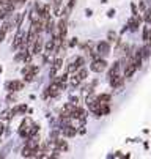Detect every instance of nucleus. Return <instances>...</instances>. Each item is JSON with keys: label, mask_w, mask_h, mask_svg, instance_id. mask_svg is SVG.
<instances>
[{"label": "nucleus", "mask_w": 151, "mask_h": 159, "mask_svg": "<svg viewBox=\"0 0 151 159\" xmlns=\"http://www.w3.org/2000/svg\"><path fill=\"white\" fill-rule=\"evenodd\" d=\"M38 73H39V68H38L36 65H33V63H27L25 68L22 70V74H24V77H25V82H32Z\"/></svg>", "instance_id": "1"}, {"label": "nucleus", "mask_w": 151, "mask_h": 159, "mask_svg": "<svg viewBox=\"0 0 151 159\" xmlns=\"http://www.w3.org/2000/svg\"><path fill=\"white\" fill-rule=\"evenodd\" d=\"M105 68H107V61L104 60V58H96V60H93L91 61V66H90V70L91 71H95V73H102V71H105Z\"/></svg>", "instance_id": "2"}, {"label": "nucleus", "mask_w": 151, "mask_h": 159, "mask_svg": "<svg viewBox=\"0 0 151 159\" xmlns=\"http://www.w3.org/2000/svg\"><path fill=\"white\" fill-rule=\"evenodd\" d=\"M61 66H63V58L61 57H57L54 61H52V66H51V71H49V76L54 79L57 76V73L61 70Z\"/></svg>", "instance_id": "3"}, {"label": "nucleus", "mask_w": 151, "mask_h": 159, "mask_svg": "<svg viewBox=\"0 0 151 159\" xmlns=\"http://www.w3.org/2000/svg\"><path fill=\"white\" fill-rule=\"evenodd\" d=\"M42 48H44V41H42V38H41V35L36 38V41L33 43V46L30 48V52L33 54V55H39L41 52H42Z\"/></svg>", "instance_id": "4"}, {"label": "nucleus", "mask_w": 151, "mask_h": 159, "mask_svg": "<svg viewBox=\"0 0 151 159\" xmlns=\"http://www.w3.org/2000/svg\"><path fill=\"white\" fill-rule=\"evenodd\" d=\"M24 88V82H20V80H10L7 84V90L11 93V92H20V90Z\"/></svg>", "instance_id": "5"}, {"label": "nucleus", "mask_w": 151, "mask_h": 159, "mask_svg": "<svg viewBox=\"0 0 151 159\" xmlns=\"http://www.w3.org/2000/svg\"><path fill=\"white\" fill-rule=\"evenodd\" d=\"M96 49L101 55H109L110 54V43L109 41H101V43H98Z\"/></svg>", "instance_id": "6"}, {"label": "nucleus", "mask_w": 151, "mask_h": 159, "mask_svg": "<svg viewBox=\"0 0 151 159\" xmlns=\"http://www.w3.org/2000/svg\"><path fill=\"white\" fill-rule=\"evenodd\" d=\"M61 134L64 135V137H74V135L77 134V128H74L73 125H64L61 128Z\"/></svg>", "instance_id": "7"}, {"label": "nucleus", "mask_w": 151, "mask_h": 159, "mask_svg": "<svg viewBox=\"0 0 151 159\" xmlns=\"http://www.w3.org/2000/svg\"><path fill=\"white\" fill-rule=\"evenodd\" d=\"M52 142H54L55 150H58L60 153H61V151H68V150H69L68 142H66V140H63V139H55V140H52Z\"/></svg>", "instance_id": "8"}, {"label": "nucleus", "mask_w": 151, "mask_h": 159, "mask_svg": "<svg viewBox=\"0 0 151 159\" xmlns=\"http://www.w3.org/2000/svg\"><path fill=\"white\" fill-rule=\"evenodd\" d=\"M124 79H126V77H124V76H120V74L110 77V85H112V88H120V87H123Z\"/></svg>", "instance_id": "9"}, {"label": "nucleus", "mask_w": 151, "mask_h": 159, "mask_svg": "<svg viewBox=\"0 0 151 159\" xmlns=\"http://www.w3.org/2000/svg\"><path fill=\"white\" fill-rule=\"evenodd\" d=\"M139 25H140V17L135 14V16H132L131 19H129V22H127V27L131 29L132 32H135L137 29H139Z\"/></svg>", "instance_id": "10"}, {"label": "nucleus", "mask_w": 151, "mask_h": 159, "mask_svg": "<svg viewBox=\"0 0 151 159\" xmlns=\"http://www.w3.org/2000/svg\"><path fill=\"white\" fill-rule=\"evenodd\" d=\"M118 71H120V61H117V63H113V65H112L110 71H109V77L117 76V74H118Z\"/></svg>", "instance_id": "11"}, {"label": "nucleus", "mask_w": 151, "mask_h": 159, "mask_svg": "<svg viewBox=\"0 0 151 159\" xmlns=\"http://www.w3.org/2000/svg\"><path fill=\"white\" fill-rule=\"evenodd\" d=\"M110 98H112V96L107 95V93H102V95H98V96H96V99H98L101 104H107V102L110 101Z\"/></svg>", "instance_id": "12"}, {"label": "nucleus", "mask_w": 151, "mask_h": 159, "mask_svg": "<svg viewBox=\"0 0 151 159\" xmlns=\"http://www.w3.org/2000/svg\"><path fill=\"white\" fill-rule=\"evenodd\" d=\"M76 73L79 74V77H80L82 80H85V79L88 77V70H87V68H83V66H82V68H79V70H77Z\"/></svg>", "instance_id": "13"}, {"label": "nucleus", "mask_w": 151, "mask_h": 159, "mask_svg": "<svg viewBox=\"0 0 151 159\" xmlns=\"http://www.w3.org/2000/svg\"><path fill=\"white\" fill-rule=\"evenodd\" d=\"M80 82H82V79L79 77V74L77 73H73V76H71V85L73 87H77Z\"/></svg>", "instance_id": "14"}, {"label": "nucleus", "mask_w": 151, "mask_h": 159, "mask_svg": "<svg viewBox=\"0 0 151 159\" xmlns=\"http://www.w3.org/2000/svg\"><path fill=\"white\" fill-rule=\"evenodd\" d=\"M85 65V58L83 57H77L76 60H74V66H76V71L79 70V68H82Z\"/></svg>", "instance_id": "15"}, {"label": "nucleus", "mask_w": 151, "mask_h": 159, "mask_svg": "<svg viewBox=\"0 0 151 159\" xmlns=\"http://www.w3.org/2000/svg\"><path fill=\"white\" fill-rule=\"evenodd\" d=\"M115 41H117V33L110 32L109 33V43H115Z\"/></svg>", "instance_id": "16"}, {"label": "nucleus", "mask_w": 151, "mask_h": 159, "mask_svg": "<svg viewBox=\"0 0 151 159\" xmlns=\"http://www.w3.org/2000/svg\"><path fill=\"white\" fill-rule=\"evenodd\" d=\"M71 102L77 106V104H79V98H77V96H71Z\"/></svg>", "instance_id": "17"}, {"label": "nucleus", "mask_w": 151, "mask_h": 159, "mask_svg": "<svg viewBox=\"0 0 151 159\" xmlns=\"http://www.w3.org/2000/svg\"><path fill=\"white\" fill-rule=\"evenodd\" d=\"M77 44V38H73V41L69 43V48H73V46H76Z\"/></svg>", "instance_id": "18"}, {"label": "nucleus", "mask_w": 151, "mask_h": 159, "mask_svg": "<svg viewBox=\"0 0 151 159\" xmlns=\"http://www.w3.org/2000/svg\"><path fill=\"white\" fill-rule=\"evenodd\" d=\"M107 16H109V17H113V16H115V10H110V11H109V14H107Z\"/></svg>", "instance_id": "19"}, {"label": "nucleus", "mask_w": 151, "mask_h": 159, "mask_svg": "<svg viewBox=\"0 0 151 159\" xmlns=\"http://www.w3.org/2000/svg\"><path fill=\"white\" fill-rule=\"evenodd\" d=\"M3 134V125H0V135Z\"/></svg>", "instance_id": "20"}, {"label": "nucleus", "mask_w": 151, "mask_h": 159, "mask_svg": "<svg viewBox=\"0 0 151 159\" xmlns=\"http://www.w3.org/2000/svg\"><path fill=\"white\" fill-rule=\"evenodd\" d=\"M0 73H2V66H0Z\"/></svg>", "instance_id": "21"}]
</instances>
